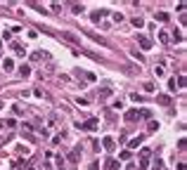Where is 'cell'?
I'll list each match as a JSON object with an SVG mask.
<instances>
[{"label":"cell","instance_id":"15","mask_svg":"<svg viewBox=\"0 0 187 170\" xmlns=\"http://www.w3.org/2000/svg\"><path fill=\"white\" fill-rule=\"evenodd\" d=\"M3 69H5V71H12V69H14V62H12V59H5V62H3Z\"/></svg>","mask_w":187,"mask_h":170},{"label":"cell","instance_id":"20","mask_svg":"<svg viewBox=\"0 0 187 170\" xmlns=\"http://www.w3.org/2000/svg\"><path fill=\"white\" fill-rule=\"evenodd\" d=\"M43 57H45V52H33V54H31V59H33V62H40Z\"/></svg>","mask_w":187,"mask_h":170},{"label":"cell","instance_id":"29","mask_svg":"<svg viewBox=\"0 0 187 170\" xmlns=\"http://www.w3.org/2000/svg\"><path fill=\"white\" fill-rule=\"evenodd\" d=\"M62 170H64V168H62Z\"/></svg>","mask_w":187,"mask_h":170},{"label":"cell","instance_id":"22","mask_svg":"<svg viewBox=\"0 0 187 170\" xmlns=\"http://www.w3.org/2000/svg\"><path fill=\"white\" fill-rule=\"evenodd\" d=\"M142 88H144V92H154V90H156V88H154V85H152V83H144Z\"/></svg>","mask_w":187,"mask_h":170},{"label":"cell","instance_id":"7","mask_svg":"<svg viewBox=\"0 0 187 170\" xmlns=\"http://www.w3.org/2000/svg\"><path fill=\"white\" fill-rule=\"evenodd\" d=\"M102 147L107 149V151H114V147H116V144H114L112 137H104V139H102Z\"/></svg>","mask_w":187,"mask_h":170},{"label":"cell","instance_id":"18","mask_svg":"<svg viewBox=\"0 0 187 170\" xmlns=\"http://www.w3.org/2000/svg\"><path fill=\"white\" fill-rule=\"evenodd\" d=\"M168 90H173V92H175V90H178V83H175V76H173V78H168Z\"/></svg>","mask_w":187,"mask_h":170},{"label":"cell","instance_id":"24","mask_svg":"<svg viewBox=\"0 0 187 170\" xmlns=\"http://www.w3.org/2000/svg\"><path fill=\"white\" fill-rule=\"evenodd\" d=\"M71 10H74V14H81V12H83V5H71Z\"/></svg>","mask_w":187,"mask_h":170},{"label":"cell","instance_id":"10","mask_svg":"<svg viewBox=\"0 0 187 170\" xmlns=\"http://www.w3.org/2000/svg\"><path fill=\"white\" fill-rule=\"evenodd\" d=\"M78 158H81V149H74V151L69 154V161L71 163H78Z\"/></svg>","mask_w":187,"mask_h":170},{"label":"cell","instance_id":"25","mask_svg":"<svg viewBox=\"0 0 187 170\" xmlns=\"http://www.w3.org/2000/svg\"><path fill=\"white\" fill-rule=\"evenodd\" d=\"M161 168H164V161L156 158V161H154V170H161Z\"/></svg>","mask_w":187,"mask_h":170},{"label":"cell","instance_id":"1","mask_svg":"<svg viewBox=\"0 0 187 170\" xmlns=\"http://www.w3.org/2000/svg\"><path fill=\"white\" fill-rule=\"evenodd\" d=\"M97 125H100V121H97V118H88V121L78 123L81 130H97Z\"/></svg>","mask_w":187,"mask_h":170},{"label":"cell","instance_id":"27","mask_svg":"<svg viewBox=\"0 0 187 170\" xmlns=\"http://www.w3.org/2000/svg\"><path fill=\"white\" fill-rule=\"evenodd\" d=\"M114 21H123V14H121V12H114Z\"/></svg>","mask_w":187,"mask_h":170},{"label":"cell","instance_id":"23","mask_svg":"<svg viewBox=\"0 0 187 170\" xmlns=\"http://www.w3.org/2000/svg\"><path fill=\"white\" fill-rule=\"evenodd\" d=\"M3 125H7V128H14V125H17V121H14V118H7V121L3 123Z\"/></svg>","mask_w":187,"mask_h":170},{"label":"cell","instance_id":"21","mask_svg":"<svg viewBox=\"0 0 187 170\" xmlns=\"http://www.w3.org/2000/svg\"><path fill=\"white\" fill-rule=\"evenodd\" d=\"M159 40H161V42H168L171 38H168V33H166V31H161V33H159Z\"/></svg>","mask_w":187,"mask_h":170},{"label":"cell","instance_id":"8","mask_svg":"<svg viewBox=\"0 0 187 170\" xmlns=\"http://www.w3.org/2000/svg\"><path fill=\"white\" fill-rule=\"evenodd\" d=\"M62 38H66V40L76 42V45H78V42H81V40H78V38H76V36H74V33H71V31H62Z\"/></svg>","mask_w":187,"mask_h":170},{"label":"cell","instance_id":"28","mask_svg":"<svg viewBox=\"0 0 187 170\" xmlns=\"http://www.w3.org/2000/svg\"><path fill=\"white\" fill-rule=\"evenodd\" d=\"M97 168H100V161H92V163H90V168H88V170H97Z\"/></svg>","mask_w":187,"mask_h":170},{"label":"cell","instance_id":"26","mask_svg":"<svg viewBox=\"0 0 187 170\" xmlns=\"http://www.w3.org/2000/svg\"><path fill=\"white\" fill-rule=\"evenodd\" d=\"M173 40L180 42V40H182V33H175V31H173Z\"/></svg>","mask_w":187,"mask_h":170},{"label":"cell","instance_id":"3","mask_svg":"<svg viewBox=\"0 0 187 170\" xmlns=\"http://www.w3.org/2000/svg\"><path fill=\"white\" fill-rule=\"evenodd\" d=\"M138 42H140V48H142V50H152V40L147 36H138Z\"/></svg>","mask_w":187,"mask_h":170},{"label":"cell","instance_id":"5","mask_svg":"<svg viewBox=\"0 0 187 170\" xmlns=\"http://www.w3.org/2000/svg\"><path fill=\"white\" fill-rule=\"evenodd\" d=\"M116 168H118L116 158H107V161H104V170H116Z\"/></svg>","mask_w":187,"mask_h":170},{"label":"cell","instance_id":"19","mask_svg":"<svg viewBox=\"0 0 187 170\" xmlns=\"http://www.w3.org/2000/svg\"><path fill=\"white\" fill-rule=\"evenodd\" d=\"M109 95H112V90H109V88H104V90H100V99H107Z\"/></svg>","mask_w":187,"mask_h":170},{"label":"cell","instance_id":"6","mask_svg":"<svg viewBox=\"0 0 187 170\" xmlns=\"http://www.w3.org/2000/svg\"><path fill=\"white\" fill-rule=\"evenodd\" d=\"M19 76H22V78H29V76H31V66H29V64H22V66H19Z\"/></svg>","mask_w":187,"mask_h":170},{"label":"cell","instance_id":"11","mask_svg":"<svg viewBox=\"0 0 187 170\" xmlns=\"http://www.w3.org/2000/svg\"><path fill=\"white\" fill-rule=\"evenodd\" d=\"M100 19H102V10H97V12H92V14H90L92 24H100Z\"/></svg>","mask_w":187,"mask_h":170},{"label":"cell","instance_id":"16","mask_svg":"<svg viewBox=\"0 0 187 170\" xmlns=\"http://www.w3.org/2000/svg\"><path fill=\"white\" fill-rule=\"evenodd\" d=\"M133 26L142 28V26H144V19H142V17H133Z\"/></svg>","mask_w":187,"mask_h":170},{"label":"cell","instance_id":"2","mask_svg":"<svg viewBox=\"0 0 187 170\" xmlns=\"http://www.w3.org/2000/svg\"><path fill=\"white\" fill-rule=\"evenodd\" d=\"M149 165V149H142L140 151V170H147Z\"/></svg>","mask_w":187,"mask_h":170},{"label":"cell","instance_id":"13","mask_svg":"<svg viewBox=\"0 0 187 170\" xmlns=\"http://www.w3.org/2000/svg\"><path fill=\"white\" fill-rule=\"evenodd\" d=\"M126 121H138V109H130V111L126 113Z\"/></svg>","mask_w":187,"mask_h":170},{"label":"cell","instance_id":"17","mask_svg":"<svg viewBox=\"0 0 187 170\" xmlns=\"http://www.w3.org/2000/svg\"><path fill=\"white\" fill-rule=\"evenodd\" d=\"M138 118H152V111L149 109H142V111H138Z\"/></svg>","mask_w":187,"mask_h":170},{"label":"cell","instance_id":"9","mask_svg":"<svg viewBox=\"0 0 187 170\" xmlns=\"http://www.w3.org/2000/svg\"><path fill=\"white\" fill-rule=\"evenodd\" d=\"M154 19H159V21H164V24H166L171 17H168V12H154Z\"/></svg>","mask_w":187,"mask_h":170},{"label":"cell","instance_id":"12","mask_svg":"<svg viewBox=\"0 0 187 170\" xmlns=\"http://www.w3.org/2000/svg\"><path fill=\"white\" fill-rule=\"evenodd\" d=\"M142 139H144L142 135H140V137H133V139H130V144H128V147H130V149H138V147H140V142H142Z\"/></svg>","mask_w":187,"mask_h":170},{"label":"cell","instance_id":"14","mask_svg":"<svg viewBox=\"0 0 187 170\" xmlns=\"http://www.w3.org/2000/svg\"><path fill=\"white\" fill-rule=\"evenodd\" d=\"M12 50H14V52H17V54H19V57H22V54H24V52H26V50H24V48H22V45H19V42H12Z\"/></svg>","mask_w":187,"mask_h":170},{"label":"cell","instance_id":"4","mask_svg":"<svg viewBox=\"0 0 187 170\" xmlns=\"http://www.w3.org/2000/svg\"><path fill=\"white\" fill-rule=\"evenodd\" d=\"M156 102H159V104H164V106H171V104H173L171 95H156Z\"/></svg>","mask_w":187,"mask_h":170}]
</instances>
